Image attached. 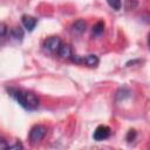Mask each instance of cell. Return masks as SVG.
<instances>
[{
  "label": "cell",
  "instance_id": "obj_1",
  "mask_svg": "<svg viewBox=\"0 0 150 150\" xmlns=\"http://www.w3.org/2000/svg\"><path fill=\"white\" fill-rule=\"evenodd\" d=\"M7 90H8V94L23 109L33 111V110L39 108V98L36 97L35 94H33L30 91H25V90H21V89H16V88H9Z\"/></svg>",
  "mask_w": 150,
  "mask_h": 150
},
{
  "label": "cell",
  "instance_id": "obj_2",
  "mask_svg": "<svg viewBox=\"0 0 150 150\" xmlns=\"http://www.w3.org/2000/svg\"><path fill=\"white\" fill-rule=\"evenodd\" d=\"M47 134V129L45 125H41V124H36L34 125L30 131H29V142L30 144H38L39 142H41L43 139V137L46 136Z\"/></svg>",
  "mask_w": 150,
  "mask_h": 150
},
{
  "label": "cell",
  "instance_id": "obj_3",
  "mask_svg": "<svg viewBox=\"0 0 150 150\" xmlns=\"http://www.w3.org/2000/svg\"><path fill=\"white\" fill-rule=\"evenodd\" d=\"M61 45L62 43H61V40H60L59 36H50L45 41L43 47H45L46 50H48L50 53H55V52L57 53V50H59Z\"/></svg>",
  "mask_w": 150,
  "mask_h": 150
},
{
  "label": "cell",
  "instance_id": "obj_4",
  "mask_svg": "<svg viewBox=\"0 0 150 150\" xmlns=\"http://www.w3.org/2000/svg\"><path fill=\"white\" fill-rule=\"evenodd\" d=\"M110 132H111V130H110L109 127H107V125H98V127L95 129L94 134H93V138H94L95 141L100 142V141L107 139V138L110 136Z\"/></svg>",
  "mask_w": 150,
  "mask_h": 150
},
{
  "label": "cell",
  "instance_id": "obj_5",
  "mask_svg": "<svg viewBox=\"0 0 150 150\" xmlns=\"http://www.w3.org/2000/svg\"><path fill=\"white\" fill-rule=\"evenodd\" d=\"M21 22H22L23 27H25L28 32H32V30L35 28L36 23H38V19H35L34 16H30V15H22Z\"/></svg>",
  "mask_w": 150,
  "mask_h": 150
},
{
  "label": "cell",
  "instance_id": "obj_6",
  "mask_svg": "<svg viewBox=\"0 0 150 150\" xmlns=\"http://www.w3.org/2000/svg\"><path fill=\"white\" fill-rule=\"evenodd\" d=\"M84 30H86V22L84 20H81V19L74 21L70 27V32L75 35H81L82 33H84Z\"/></svg>",
  "mask_w": 150,
  "mask_h": 150
},
{
  "label": "cell",
  "instance_id": "obj_7",
  "mask_svg": "<svg viewBox=\"0 0 150 150\" xmlns=\"http://www.w3.org/2000/svg\"><path fill=\"white\" fill-rule=\"evenodd\" d=\"M100 63V60L96 55L94 54H90V55H87V56H82V64H86L90 68H96Z\"/></svg>",
  "mask_w": 150,
  "mask_h": 150
},
{
  "label": "cell",
  "instance_id": "obj_8",
  "mask_svg": "<svg viewBox=\"0 0 150 150\" xmlns=\"http://www.w3.org/2000/svg\"><path fill=\"white\" fill-rule=\"evenodd\" d=\"M9 38L12 41L15 42H21L23 39V30L20 27H14L12 28V30L9 32Z\"/></svg>",
  "mask_w": 150,
  "mask_h": 150
},
{
  "label": "cell",
  "instance_id": "obj_9",
  "mask_svg": "<svg viewBox=\"0 0 150 150\" xmlns=\"http://www.w3.org/2000/svg\"><path fill=\"white\" fill-rule=\"evenodd\" d=\"M57 54L59 56H61L62 59H70V56L73 55L71 54V47L69 45H66V43H62L57 50Z\"/></svg>",
  "mask_w": 150,
  "mask_h": 150
},
{
  "label": "cell",
  "instance_id": "obj_10",
  "mask_svg": "<svg viewBox=\"0 0 150 150\" xmlns=\"http://www.w3.org/2000/svg\"><path fill=\"white\" fill-rule=\"evenodd\" d=\"M115 97H116V101H123V100L130 97V91L128 89H125V88H121V89L117 90Z\"/></svg>",
  "mask_w": 150,
  "mask_h": 150
},
{
  "label": "cell",
  "instance_id": "obj_11",
  "mask_svg": "<svg viewBox=\"0 0 150 150\" xmlns=\"http://www.w3.org/2000/svg\"><path fill=\"white\" fill-rule=\"evenodd\" d=\"M104 32V22L98 21L93 26V35L94 36H98Z\"/></svg>",
  "mask_w": 150,
  "mask_h": 150
},
{
  "label": "cell",
  "instance_id": "obj_12",
  "mask_svg": "<svg viewBox=\"0 0 150 150\" xmlns=\"http://www.w3.org/2000/svg\"><path fill=\"white\" fill-rule=\"evenodd\" d=\"M107 2L115 11H120L121 9V6H122V1L121 0H107Z\"/></svg>",
  "mask_w": 150,
  "mask_h": 150
},
{
  "label": "cell",
  "instance_id": "obj_13",
  "mask_svg": "<svg viewBox=\"0 0 150 150\" xmlns=\"http://www.w3.org/2000/svg\"><path fill=\"white\" fill-rule=\"evenodd\" d=\"M135 137H136V131H135L134 129H130V130H129V132H128V135H127V139H128V142L134 141V139H135Z\"/></svg>",
  "mask_w": 150,
  "mask_h": 150
},
{
  "label": "cell",
  "instance_id": "obj_14",
  "mask_svg": "<svg viewBox=\"0 0 150 150\" xmlns=\"http://www.w3.org/2000/svg\"><path fill=\"white\" fill-rule=\"evenodd\" d=\"M7 149H16V150H21V149H23V145L20 143V142H15L14 144H12V145H8L7 146Z\"/></svg>",
  "mask_w": 150,
  "mask_h": 150
},
{
  "label": "cell",
  "instance_id": "obj_15",
  "mask_svg": "<svg viewBox=\"0 0 150 150\" xmlns=\"http://www.w3.org/2000/svg\"><path fill=\"white\" fill-rule=\"evenodd\" d=\"M0 29H1V38L5 39L6 38V33H7V27H6V25L4 22L1 23V28Z\"/></svg>",
  "mask_w": 150,
  "mask_h": 150
},
{
  "label": "cell",
  "instance_id": "obj_16",
  "mask_svg": "<svg viewBox=\"0 0 150 150\" xmlns=\"http://www.w3.org/2000/svg\"><path fill=\"white\" fill-rule=\"evenodd\" d=\"M148 47H149V49H150V34H149V36H148Z\"/></svg>",
  "mask_w": 150,
  "mask_h": 150
}]
</instances>
